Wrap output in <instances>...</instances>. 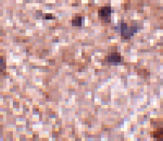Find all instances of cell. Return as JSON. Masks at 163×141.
Instances as JSON below:
<instances>
[{"label": "cell", "instance_id": "1", "mask_svg": "<svg viewBox=\"0 0 163 141\" xmlns=\"http://www.w3.org/2000/svg\"><path fill=\"white\" fill-rule=\"evenodd\" d=\"M111 9L110 7H104L99 11V16L102 19L105 20L106 21L109 22L107 19H109L110 17Z\"/></svg>", "mask_w": 163, "mask_h": 141}, {"label": "cell", "instance_id": "4", "mask_svg": "<svg viewBox=\"0 0 163 141\" xmlns=\"http://www.w3.org/2000/svg\"><path fill=\"white\" fill-rule=\"evenodd\" d=\"M2 64H3V60H2V59H0V66H1ZM0 69H1L2 70V69L1 68V67H0Z\"/></svg>", "mask_w": 163, "mask_h": 141}, {"label": "cell", "instance_id": "2", "mask_svg": "<svg viewBox=\"0 0 163 141\" xmlns=\"http://www.w3.org/2000/svg\"><path fill=\"white\" fill-rule=\"evenodd\" d=\"M107 61L110 63H119L121 61V56L118 54H113L107 57Z\"/></svg>", "mask_w": 163, "mask_h": 141}, {"label": "cell", "instance_id": "3", "mask_svg": "<svg viewBox=\"0 0 163 141\" xmlns=\"http://www.w3.org/2000/svg\"><path fill=\"white\" fill-rule=\"evenodd\" d=\"M81 24H82V18H76V19L73 21V26H80Z\"/></svg>", "mask_w": 163, "mask_h": 141}]
</instances>
